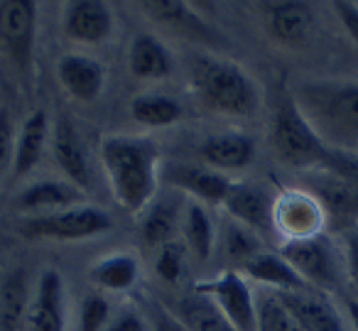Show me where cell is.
Returning <instances> with one entry per match:
<instances>
[{
    "mask_svg": "<svg viewBox=\"0 0 358 331\" xmlns=\"http://www.w3.org/2000/svg\"><path fill=\"white\" fill-rule=\"evenodd\" d=\"M101 162L108 174L115 202L130 213L152 204L157 192L159 148L145 135H106L101 140Z\"/></svg>",
    "mask_w": 358,
    "mask_h": 331,
    "instance_id": "obj_1",
    "label": "cell"
},
{
    "mask_svg": "<svg viewBox=\"0 0 358 331\" xmlns=\"http://www.w3.org/2000/svg\"><path fill=\"white\" fill-rule=\"evenodd\" d=\"M192 89L204 108L229 118H248L260 108V89L253 76L219 55H199L192 62Z\"/></svg>",
    "mask_w": 358,
    "mask_h": 331,
    "instance_id": "obj_2",
    "label": "cell"
},
{
    "mask_svg": "<svg viewBox=\"0 0 358 331\" xmlns=\"http://www.w3.org/2000/svg\"><path fill=\"white\" fill-rule=\"evenodd\" d=\"M294 101L324 140L358 135V81L307 84Z\"/></svg>",
    "mask_w": 358,
    "mask_h": 331,
    "instance_id": "obj_3",
    "label": "cell"
},
{
    "mask_svg": "<svg viewBox=\"0 0 358 331\" xmlns=\"http://www.w3.org/2000/svg\"><path fill=\"white\" fill-rule=\"evenodd\" d=\"M273 148L285 164H292L299 169H317L322 167L324 157L329 153V145L322 135L314 130L307 115L299 111L294 96L280 99L273 115V128H270Z\"/></svg>",
    "mask_w": 358,
    "mask_h": 331,
    "instance_id": "obj_4",
    "label": "cell"
},
{
    "mask_svg": "<svg viewBox=\"0 0 358 331\" xmlns=\"http://www.w3.org/2000/svg\"><path fill=\"white\" fill-rule=\"evenodd\" d=\"M280 255L297 270V275L312 290L331 292L343 282L341 275L346 270V253L341 255V251L324 233L304 241L282 243Z\"/></svg>",
    "mask_w": 358,
    "mask_h": 331,
    "instance_id": "obj_5",
    "label": "cell"
},
{
    "mask_svg": "<svg viewBox=\"0 0 358 331\" xmlns=\"http://www.w3.org/2000/svg\"><path fill=\"white\" fill-rule=\"evenodd\" d=\"M110 228H113V218L108 211L79 204V206L27 218L20 226V233L30 241H86Z\"/></svg>",
    "mask_w": 358,
    "mask_h": 331,
    "instance_id": "obj_6",
    "label": "cell"
},
{
    "mask_svg": "<svg viewBox=\"0 0 358 331\" xmlns=\"http://www.w3.org/2000/svg\"><path fill=\"white\" fill-rule=\"evenodd\" d=\"M194 292L209 297L234 331H258V300L238 270H224L216 277L196 282Z\"/></svg>",
    "mask_w": 358,
    "mask_h": 331,
    "instance_id": "obj_7",
    "label": "cell"
},
{
    "mask_svg": "<svg viewBox=\"0 0 358 331\" xmlns=\"http://www.w3.org/2000/svg\"><path fill=\"white\" fill-rule=\"evenodd\" d=\"M275 233L287 241H304V238L322 236L327 211L309 189H285L275 197L273 204Z\"/></svg>",
    "mask_w": 358,
    "mask_h": 331,
    "instance_id": "obj_8",
    "label": "cell"
},
{
    "mask_svg": "<svg viewBox=\"0 0 358 331\" xmlns=\"http://www.w3.org/2000/svg\"><path fill=\"white\" fill-rule=\"evenodd\" d=\"M37 6L30 0H8L0 6V40L10 52L13 62L27 69L35 50Z\"/></svg>",
    "mask_w": 358,
    "mask_h": 331,
    "instance_id": "obj_9",
    "label": "cell"
},
{
    "mask_svg": "<svg viewBox=\"0 0 358 331\" xmlns=\"http://www.w3.org/2000/svg\"><path fill=\"white\" fill-rule=\"evenodd\" d=\"M66 329V287L64 277L47 267L37 277V290L27 309V331H64Z\"/></svg>",
    "mask_w": 358,
    "mask_h": 331,
    "instance_id": "obj_10",
    "label": "cell"
},
{
    "mask_svg": "<svg viewBox=\"0 0 358 331\" xmlns=\"http://www.w3.org/2000/svg\"><path fill=\"white\" fill-rule=\"evenodd\" d=\"M273 204L275 197H270L260 184L250 182H234L224 199V209L234 216V221L250 228L258 236L275 233Z\"/></svg>",
    "mask_w": 358,
    "mask_h": 331,
    "instance_id": "obj_11",
    "label": "cell"
},
{
    "mask_svg": "<svg viewBox=\"0 0 358 331\" xmlns=\"http://www.w3.org/2000/svg\"><path fill=\"white\" fill-rule=\"evenodd\" d=\"M52 155H55V162L59 164L66 182L74 184L81 192L91 189L89 150H86L81 133L69 118H59L52 130Z\"/></svg>",
    "mask_w": 358,
    "mask_h": 331,
    "instance_id": "obj_12",
    "label": "cell"
},
{
    "mask_svg": "<svg viewBox=\"0 0 358 331\" xmlns=\"http://www.w3.org/2000/svg\"><path fill=\"white\" fill-rule=\"evenodd\" d=\"M278 295L304 331H348L343 316L331 304L327 292L307 287V290L278 292Z\"/></svg>",
    "mask_w": 358,
    "mask_h": 331,
    "instance_id": "obj_13",
    "label": "cell"
},
{
    "mask_svg": "<svg viewBox=\"0 0 358 331\" xmlns=\"http://www.w3.org/2000/svg\"><path fill=\"white\" fill-rule=\"evenodd\" d=\"M57 76L66 94L81 104L96 101L106 86V71L101 62L79 52H66L57 59Z\"/></svg>",
    "mask_w": 358,
    "mask_h": 331,
    "instance_id": "obj_14",
    "label": "cell"
},
{
    "mask_svg": "<svg viewBox=\"0 0 358 331\" xmlns=\"http://www.w3.org/2000/svg\"><path fill=\"white\" fill-rule=\"evenodd\" d=\"M64 32L84 45H101L113 32V10L99 0L69 3L64 10Z\"/></svg>",
    "mask_w": 358,
    "mask_h": 331,
    "instance_id": "obj_15",
    "label": "cell"
},
{
    "mask_svg": "<svg viewBox=\"0 0 358 331\" xmlns=\"http://www.w3.org/2000/svg\"><path fill=\"white\" fill-rule=\"evenodd\" d=\"M84 192L69 184L66 179H42L32 182L15 197V209L22 213H52L62 209L79 206Z\"/></svg>",
    "mask_w": 358,
    "mask_h": 331,
    "instance_id": "obj_16",
    "label": "cell"
},
{
    "mask_svg": "<svg viewBox=\"0 0 358 331\" xmlns=\"http://www.w3.org/2000/svg\"><path fill=\"white\" fill-rule=\"evenodd\" d=\"M199 155L211 169H243L255 157V140L241 130H224L201 143Z\"/></svg>",
    "mask_w": 358,
    "mask_h": 331,
    "instance_id": "obj_17",
    "label": "cell"
},
{
    "mask_svg": "<svg viewBox=\"0 0 358 331\" xmlns=\"http://www.w3.org/2000/svg\"><path fill=\"white\" fill-rule=\"evenodd\" d=\"M307 179V189L319 199V204L327 211V218L331 216L338 221L358 218V192L351 184H346L327 169H309Z\"/></svg>",
    "mask_w": 358,
    "mask_h": 331,
    "instance_id": "obj_18",
    "label": "cell"
},
{
    "mask_svg": "<svg viewBox=\"0 0 358 331\" xmlns=\"http://www.w3.org/2000/svg\"><path fill=\"white\" fill-rule=\"evenodd\" d=\"M268 32L285 47H299L309 40L314 27V10L307 3H275L265 8Z\"/></svg>",
    "mask_w": 358,
    "mask_h": 331,
    "instance_id": "obj_19",
    "label": "cell"
},
{
    "mask_svg": "<svg viewBox=\"0 0 358 331\" xmlns=\"http://www.w3.org/2000/svg\"><path fill=\"white\" fill-rule=\"evenodd\" d=\"M169 184L182 189L189 197H196L199 204L204 202L224 206V199L234 182L219 169L201 167V164H177L174 169H169Z\"/></svg>",
    "mask_w": 358,
    "mask_h": 331,
    "instance_id": "obj_20",
    "label": "cell"
},
{
    "mask_svg": "<svg viewBox=\"0 0 358 331\" xmlns=\"http://www.w3.org/2000/svg\"><path fill=\"white\" fill-rule=\"evenodd\" d=\"M245 280L260 282V285L270 287L275 292H294V290H307V282L297 275L292 265L285 260L280 253L260 251L255 253L250 260H245L241 267H236Z\"/></svg>",
    "mask_w": 358,
    "mask_h": 331,
    "instance_id": "obj_21",
    "label": "cell"
},
{
    "mask_svg": "<svg viewBox=\"0 0 358 331\" xmlns=\"http://www.w3.org/2000/svg\"><path fill=\"white\" fill-rule=\"evenodd\" d=\"M47 138H50V115H47V111H30L27 118L22 120L15 140V157H13V174L15 177H25L40 164Z\"/></svg>",
    "mask_w": 358,
    "mask_h": 331,
    "instance_id": "obj_22",
    "label": "cell"
},
{
    "mask_svg": "<svg viewBox=\"0 0 358 331\" xmlns=\"http://www.w3.org/2000/svg\"><path fill=\"white\" fill-rule=\"evenodd\" d=\"M128 69L138 79H167L174 71V57L159 37L140 32L130 42Z\"/></svg>",
    "mask_w": 358,
    "mask_h": 331,
    "instance_id": "obj_23",
    "label": "cell"
},
{
    "mask_svg": "<svg viewBox=\"0 0 358 331\" xmlns=\"http://www.w3.org/2000/svg\"><path fill=\"white\" fill-rule=\"evenodd\" d=\"M182 213H185V206H179L177 202L152 199V204L145 209L143 223H140L145 243L159 248L164 243L177 241V233H182Z\"/></svg>",
    "mask_w": 358,
    "mask_h": 331,
    "instance_id": "obj_24",
    "label": "cell"
},
{
    "mask_svg": "<svg viewBox=\"0 0 358 331\" xmlns=\"http://www.w3.org/2000/svg\"><path fill=\"white\" fill-rule=\"evenodd\" d=\"M140 277L138 258L130 253H110L89 267V280L108 292H128Z\"/></svg>",
    "mask_w": 358,
    "mask_h": 331,
    "instance_id": "obj_25",
    "label": "cell"
},
{
    "mask_svg": "<svg viewBox=\"0 0 358 331\" xmlns=\"http://www.w3.org/2000/svg\"><path fill=\"white\" fill-rule=\"evenodd\" d=\"M30 292L25 270H13L0 285V331H25Z\"/></svg>",
    "mask_w": 358,
    "mask_h": 331,
    "instance_id": "obj_26",
    "label": "cell"
},
{
    "mask_svg": "<svg viewBox=\"0 0 358 331\" xmlns=\"http://www.w3.org/2000/svg\"><path fill=\"white\" fill-rule=\"evenodd\" d=\"M130 115L135 123L145 125V128H169L182 118V104L167 94L148 91L130 101Z\"/></svg>",
    "mask_w": 358,
    "mask_h": 331,
    "instance_id": "obj_27",
    "label": "cell"
},
{
    "mask_svg": "<svg viewBox=\"0 0 358 331\" xmlns=\"http://www.w3.org/2000/svg\"><path fill=\"white\" fill-rule=\"evenodd\" d=\"M182 236H185V246L196 260H209L211 251L216 243V231L211 216L206 211L204 204L199 202H187L185 213H182Z\"/></svg>",
    "mask_w": 358,
    "mask_h": 331,
    "instance_id": "obj_28",
    "label": "cell"
},
{
    "mask_svg": "<svg viewBox=\"0 0 358 331\" xmlns=\"http://www.w3.org/2000/svg\"><path fill=\"white\" fill-rule=\"evenodd\" d=\"M145 13L155 20H162L164 25L174 27L179 32H187L194 40H211L216 37V32L192 10L187 3H172V0H157V3H143Z\"/></svg>",
    "mask_w": 358,
    "mask_h": 331,
    "instance_id": "obj_29",
    "label": "cell"
},
{
    "mask_svg": "<svg viewBox=\"0 0 358 331\" xmlns=\"http://www.w3.org/2000/svg\"><path fill=\"white\" fill-rule=\"evenodd\" d=\"M179 319L185 321L192 331H234L226 324L219 307L209 297L199 295V292H192L187 300H182V304H179Z\"/></svg>",
    "mask_w": 358,
    "mask_h": 331,
    "instance_id": "obj_30",
    "label": "cell"
},
{
    "mask_svg": "<svg viewBox=\"0 0 358 331\" xmlns=\"http://www.w3.org/2000/svg\"><path fill=\"white\" fill-rule=\"evenodd\" d=\"M258 331H304L292 311L285 307L278 292L260 295L258 300Z\"/></svg>",
    "mask_w": 358,
    "mask_h": 331,
    "instance_id": "obj_31",
    "label": "cell"
},
{
    "mask_svg": "<svg viewBox=\"0 0 358 331\" xmlns=\"http://www.w3.org/2000/svg\"><path fill=\"white\" fill-rule=\"evenodd\" d=\"M224 251L226 255L231 258V260L238 262V267L243 265L245 260H250V258L255 255V253H260L263 248H260V238L258 233H253L250 228L241 226V223H236L234 218H231L229 223L224 226Z\"/></svg>",
    "mask_w": 358,
    "mask_h": 331,
    "instance_id": "obj_32",
    "label": "cell"
},
{
    "mask_svg": "<svg viewBox=\"0 0 358 331\" xmlns=\"http://www.w3.org/2000/svg\"><path fill=\"white\" fill-rule=\"evenodd\" d=\"M185 262H187V246L179 241L164 243L157 248V258H155V272L162 277L164 282L174 285L179 282L182 272H185Z\"/></svg>",
    "mask_w": 358,
    "mask_h": 331,
    "instance_id": "obj_33",
    "label": "cell"
},
{
    "mask_svg": "<svg viewBox=\"0 0 358 331\" xmlns=\"http://www.w3.org/2000/svg\"><path fill=\"white\" fill-rule=\"evenodd\" d=\"M317 169H327V172L336 174L338 179L351 184L358 192V153H351V150H343V148H329L322 167Z\"/></svg>",
    "mask_w": 358,
    "mask_h": 331,
    "instance_id": "obj_34",
    "label": "cell"
},
{
    "mask_svg": "<svg viewBox=\"0 0 358 331\" xmlns=\"http://www.w3.org/2000/svg\"><path fill=\"white\" fill-rule=\"evenodd\" d=\"M110 321V304L101 295H86L79 309V331H106Z\"/></svg>",
    "mask_w": 358,
    "mask_h": 331,
    "instance_id": "obj_35",
    "label": "cell"
},
{
    "mask_svg": "<svg viewBox=\"0 0 358 331\" xmlns=\"http://www.w3.org/2000/svg\"><path fill=\"white\" fill-rule=\"evenodd\" d=\"M13 157H15V130H13L10 111L0 106V184L8 172H13Z\"/></svg>",
    "mask_w": 358,
    "mask_h": 331,
    "instance_id": "obj_36",
    "label": "cell"
},
{
    "mask_svg": "<svg viewBox=\"0 0 358 331\" xmlns=\"http://www.w3.org/2000/svg\"><path fill=\"white\" fill-rule=\"evenodd\" d=\"M106 331H148V324L138 311H118L110 316Z\"/></svg>",
    "mask_w": 358,
    "mask_h": 331,
    "instance_id": "obj_37",
    "label": "cell"
},
{
    "mask_svg": "<svg viewBox=\"0 0 358 331\" xmlns=\"http://www.w3.org/2000/svg\"><path fill=\"white\" fill-rule=\"evenodd\" d=\"M334 13L338 15L348 37L358 45V6H353V3H334Z\"/></svg>",
    "mask_w": 358,
    "mask_h": 331,
    "instance_id": "obj_38",
    "label": "cell"
},
{
    "mask_svg": "<svg viewBox=\"0 0 358 331\" xmlns=\"http://www.w3.org/2000/svg\"><path fill=\"white\" fill-rule=\"evenodd\" d=\"M346 272L358 290V236H348L346 241Z\"/></svg>",
    "mask_w": 358,
    "mask_h": 331,
    "instance_id": "obj_39",
    "label": "cell"
},
{
    "mask_svg": "<svg viewBox=\"0 0 358 331\" xmlns=\"http://www.w3.org/2000/svg\"><path fill=\"white\" fill-rule=\"evenodd\" d=\"M157 331H192V329L179 316H172L169 311L162 309L157 314Z\"/></svg>",
    "mask_w": 358,
    "mask_h": 331,
    "instance_id": "obj_40",
    "label": "cell"
},
{
    "mask_svg": "<svg viewBox=\"0 0 358 331\" xmlns=\"http://www.w3.org/2000/svg\"><path fill=\"white\" fill-rule=\"evenodd\" d=\"M343 307H346V316H348V321H351L353 331H358V300L348 297V300L343 302Z\"/></svg>",
    "mask_w": 358,
    "mask_h": 331,
    "instance_id": "obj_41",
    "label": "cell"
}]
</instances>
